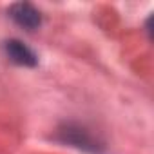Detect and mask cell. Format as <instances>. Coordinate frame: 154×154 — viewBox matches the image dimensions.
<instances>
[{
  "label": "cell",
  "mask_w": 154,
  "mask_h": 154,
  "mask_svg": "<svg viewBox=\"0 0 154 154\" xmlns=\"http://www.w3.org/2000/svg\"><path fill=\"white\" fill-rule=\"evenodd\" d=\"M9 17H11L20 27H24V29H27V31H33V29L40 27V24H42V15H40V11H38L35 6L27 4V2L13 4V6L9 8Z\"/></svg>",
  "instance_id": "obj_2"
},
{
  "label": "cell",
  "mask_w": 154,
  "mask_h": 154,
  "mask_svg": "<svg viewBox=\"0 0 154 154\" xmlns=\"http://www.w3.org/2000/svg\"><path fill=\"white\" fill-rule=\"evenodd\" d=\"M58 140L63 143H69L76 149L87 150V152H100L102 150L100 141L96 138H93L91 132L80 125H72V123L63 125L62 129H58Z\"/></svg>",
  "instance_id": "obj_1"
},
{
  "label": "cell",
  "mask_w": 154,
  "mask_h": 154,
  "mask_svg": "<svg viewBox=\"0 0 154 154\" xmlns=\"http://www.w3.org/2000/svg\"><path fill=\"white\" fill-rule=\"evenodd\" d=\"M4 49H6V54L8 58L17 63V65H24V67H35L38 63V58L36 54L26 45L22 44L20 40H8L4 44Z\"/></svg>",
  "instance_id": "obj_3"
}]
</instances>
